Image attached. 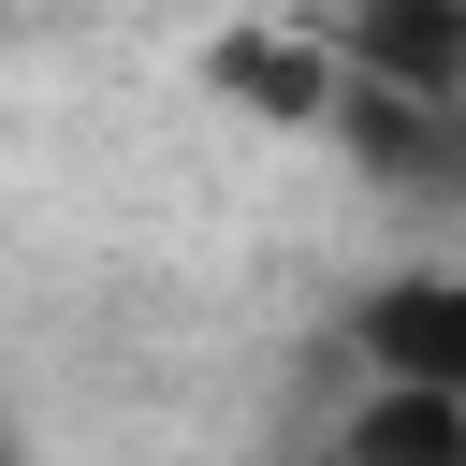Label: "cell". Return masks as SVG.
Listing matches in <instances>:
<instances>
[{"mask_svg": "<svg viewBox=\"0 0 466 466\" xmlns=\"http://www.w3.org/2000/svg\"><path fill=\"white\" fill-rule=\"evenodd\" d=\"M320 44H335V73L466 102V0H350V29H320Z\"/></svg>", "mask_w": 466, "mask_h": 466, "instance_id": "277c9868", "label": "cell"}, {"mask_svg": "<svg viewBox=\"0 0 466 466\" xmlns=\"http://www.w3.org/2000/svg\"><path fill=\"white\" fill-rule=\"evenodd\" d=\"M204 87H218L248 131H320L335 44H320V29H218V44H204Z\"/></svg>", "mask_w": 466, "mask_h": 466, "instance_id": "3957f363", "label": "cell"}, {"mask_svg": "<svg viewBox=\"0 0 466 466\" xmlns=\"http://www.w3.org/2000/svg\"><path fill=\"white\" fill-rule=\"evenodd\" d=\"M320 131L379 175V189H451V160H466V131H451V102H422V87H379V73H335V102H320Z\"/></svg>", "mask_w": 466, "mask_h": 466, "instance_id": "7a4b0ae2", "label": "cell"}, {"mask_svg": "<svg viewBox=\"0 0 466 466\" xmlns=\"http://www.w3.org/2000/svg\"><path fill=\"white\" fill-rule=\"evenodd\" d=\"M0 15H15V0H0Z\"/></svg>", "mask_w": 466, "mask_h": 466, "instance_id": "8992f818", "label": "cell"}, {"mask_svg": "<svg viewBox=\"0 0 466 466\" xmlns=\"http://www.w3.org/2000/svg\"><path fill=\"white\" fill-rule=\"evenodd\" d=\"M320 466H466V393H437V379H364L350 422L320 437Z\"/></svg>", "mask_w": 466, "mask_h": 466, "instance_id": "5b68a950", "label": "cell"}, {"mask_svg": "<svg viewBox=\"0 0 466 466\" xmlns=\"http://www.w3.org/2000/svg\"><path fill=\"white\" fill-rule=\"evenodd\" d=\"M350 364H364V379H437V393H466V277H451V262L364 277V291H350Z\"/></svg>", "mask_w": 466, "mask_h": 466, "instance_id": "6da1fadb", "label": "cell"}]
</instances>
